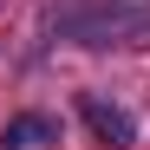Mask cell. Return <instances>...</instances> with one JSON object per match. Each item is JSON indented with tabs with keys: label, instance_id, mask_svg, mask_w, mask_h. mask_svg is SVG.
Masks as SVG:
<instances>
[{
	"label": "cell",
	"instance_id": "cell-3",
	"mask_svg": "<svg viewBox=\"0 0 150 150\" xmlns=\"http://www.w3.org/2000/svg\"><path fill=\"white\" fill-rule=\"evenodd\" d=\"M59 137V124L46 117V111H20L0 124V150H39V144H52Z\"/></svg>",
	"mask_w": 150,
	"mask_h": 150
},
{
	"label": "cell",
	"instance_id": "cell-2",
	"mask_svg": "<svg viewBox=\"0 0 150 150\" xmlns=\"http://www.w3.org/2000/svg\"><path fill=\"white\" fill-rule=\"evenodd\" d=\"M79 117H85V131L105 144V150H131L137 144V117L117 105V98H105V91H85L79 98Z\"/></svg>",
	"mask_w": 150,
	"mask_h": 150
},
{
	"label": "cell",
	"instance_id": "cell-1",
	"mask_svg": "<svg viewBox=\"0 0 150 150\" xmlns=\"http://www.w3.org/2000/svg\"><path fill=\"white\" fill-rule=\"evenodd\" d=\"M46 26L72 46H137L150 33V0H65L46 13Z\"/></svg>",
	"mask_w": 150,
	"mask_h": 150
}]
</instances>
